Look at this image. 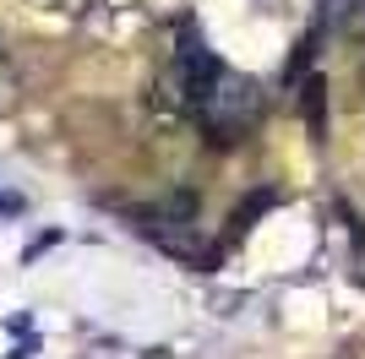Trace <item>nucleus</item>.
Listing matches in <instances>:
<instances>
[{"mask_svg":"<svg viewBox=\"0 0 365 359\" xmlns=\"http://www.w3.org/2000/svg\"><path fill=\"white\" fill-rule=\"evenodd\" d=\"M33 16H44V22H76L82 28V16H88L93 0H22Z\"/></svg>","mask_w":365,"mask_h":359,"instance_id":"obj_2","label":"nucleus"},{"mask_svg":"<svg viewBox=\"0 0 365 359\" xmlns=\"http://www.w3.org/2000/svg\"><path fill=\"white\" fill-rule=\"evenodd\" d=\"M16 109H22V76L0 60V120H11Z\"/></svg>","mask_w":365,"mask_h":359,"instance_id":"obj_3","label":"nucleus"},{"mask_svg":"<svg viewBox=\"0 0 365 359\" xmlns=\"http://www.w3.org/2000/svg\"><path fill=\"white\" fill-rule=\"evenodd\" d=\"M148 6H153V0H148Z\"/></svg>","mask_w":365,"mask_h":359,"instance_id":"obj_6","label":"nucleus"},{"mask_svg":"<svg viewBox=\"0 0 365 359\" xmlns=\"http://www.w3.org/2000/svg\"><path fill=\"white\" fill-rule=\"evenodd\" d=\"M360 93H365V60H360Z\"/></svg>","mask_w":365,"mask_h":359,"instance_id":"obj_5","label":"nucleus"},{"mask_svg":"<svg viewBox=\"0 0 365 359\" xmlns=\"http://www.w3.org/2000/svg\"><path fill=\"white\" fill-rule=\"evenodd\" d=\"M82 28L93 38H104V44H131V38H142L153 28V6L148 0H93Z\"/></svg>","mask_w":365,"mask_h":359,"instance_id":"obj_1","label":"nucleus"},{"mask_svg":"<svg viewBox=\"0 0 365 359\" xmlns=\"http://www.w3.org/2000/svg\"><path fill=\"white\" fill-rule=\"evenodd\" d=\"M354 272H360V283H365V245H360V256H354Z\"/></svg>","mask_w":365,"mask_h":359,"instance_id":"obj_4","label":"nucleus"}]
</instances>
